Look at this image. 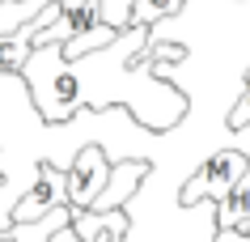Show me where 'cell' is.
Segmentation results:
<instances>
[{
    "label": "cell",
    "mask_w": 250,
    "mask_h": 242,
    "mask_svg": "<svg viewBox=\"0 0 250 242\" xmlns=\"http://www.w3.org/2000/svg\"><path fill=\"white\" fill-rule=\"evenodd\" d=\"M34 34H39L34 22H26L13 34H0V72H26L30 55H34Z\"/></svg>",
    "instance_id": "8"
},
{
    "label": "cell",
    "mask_w": 250,
    "mask_h": 242,
    "mask_svg": "<svg viewBox=\"0 0 250 242\" xmlns=\"http://www.w3.org/2000/svg\"><path fill=\"white\" fill-rule=\"evenodd\" d=\"M102 26V0H64L60 4V22L47 26L34 39V47H47V43H68L77 34H89V30Z\"/></svg>",
    "instance_id": "4"
},
{
    "label": "cell",
    "mask_w": 250,
    "mask_h": 242,
    "mask_svg": "<svg viewBox=\"0 0 250 242\" xmlns=\"http://www.w3.org/2000/svg\"><path fill=\"white\" fill-rule=\"evenodd\" d=\"M72 229L85 242H123L127 229H132V221H127L123 208H110V213H93V208L81 213V208H72Z\"/></svg>",
    "instance_id": "6"
},
{
    "label": "cell",
    "mask_w": 250,
    "mask_h": 242,
    "mask_svg": "<svg viewBox=\"0 0 250 242\" xmlns=\"http://www.w3.org/2000/svg\"><path fill=\"white\" fill-rule=\"evenodd\" d=\"M148 161L140 157H123L115 161V175H110V183H106V191L98 196V204H93V213H110V208H123V204L132 200L136 191H140V183L148 178Z\"/></svg>",
    "instance_id": "5"
},
{
    "label": "cell",
    "mask_w": 250,
    "mask_h": 242,
    "mask_svg": "<svg viewBox=\"0 0 250 242\" xmlns=\"http://www.w3.org/2000/svg\"><path fill=\"white\" fill-rule=\"evenodd\" d=\"M0 187H4V170H0Z\"/></svg>",
    "instance_id": "14"
},
{
    "label": "cell",
    "mask_w": 250,
    "mask_h": 242,
    "mask_svg": "<svg viewBox=\"0 0 250 242\" xmlns=\"http://www.w3.org/2000/svg\"><path fill=\"white\" fill-rule=\"evenodd\" d=\"M0 242H17V238H13V234H9V229H4V234H0Z\"/></svg>",
    "instance_id": "13"
},
{
    "label": "cell",
    "mask_w": 250,
    "mask_h": 242,
    "mask_svg": "<svg viewBox=\"0 0 250 242\" xmlns=\"http://www.w3.org/2000/svg\"><path fill=\"white\" fill-rule=\"evenodd\" d=\"M212 242H250V229H212Z\"/></svg>",
    "instance_id": "12"
},
{
    "label": "cell",
    "mask_w": 250,
    "mask_h": 242,
    "mask_svg": "<svg viewBox=\"0 0 250 242\" xmlns=\"http://www.w3.org/2000/svg\"><path fill=\"white\" fill-rule=\"evenodd\" d=\"M229 132H242V128H250V68H246V77H242V85H237V98H233V107H229Z\"/></svg>",
    "instance_id": "10"
},
{
    "label": "cell",
    "mask_w": 250,
    "mask_h": 242,
    "mask_svg": "<svg viewBox=\"0 0 250 242\" xmlns=\"http://www.w3.org/2000/svg\"><path fill=\"white\" fill-rule=\"evenodd\" d=\"M246 170H250V153L246 149H212V157H204V166H195V175L178 187V208L221 204Z\"/></svg>",
    "instance_id": "1"
},
{
    "label": "cell",
    "mask_w": 250,
    "mask_h": 242,
    "mask_svg": "<svg viewBox=\"0 0 250 242\" xmlns=\"http://www.w3.org/2000/svg\"><path fill=\"white\" fill-rule=\"evenodd\" d=\"M216 229H250V170L216 204Z\"/></svg>",
    "instance_id": "7"
},
{
    "label": "cell",
    "mask_w": 250,
    "mask_h": 242,
    "mask_svg": "<svg viewBox=\"0 0 250 242\" xmlns=\"http://www.w3.org/2000/svg\"><path fill=\"white\" fill-rule=\"evenodd\" d=\"M115 39H119V30L102 22V26L89 30V34H77V39H68V43H64V55H68V60H81V55H89V51H102V47H110Z\"/></svg>",
    "instance_id": "9"
},
{
    "label": "cell",
    "mask_w": 250,
    "mask_h": 242,
    "mask_svg": "<svg viewBox=\"0 0 250 242\" xmlns=\"http://www.w3.org/2000/svg\"><path fill=\"white\" fill-rule=\"evenodd\" d=\"M132 9H136V0H102V22L115 30H127L132 26Z\"/></svg>",
    "instance_id": "11"
},
{
    "label": "cell",
    "mask_w": 250,
    "mask_h": 242,
    "mask_svg": "<svg viewBox=\"0 0 250 242\" xmlns=\"http://www.w3.org/2000/svg\"><path fill=\"white\" fill-rule=\"evenodd\" d=\"M68 204V170L64 166H55V161H42L39 175H34V183H30L26 191H21V200L13 204V213H9V225H21V221H42L47 213H55V208H64ZM72 208V204H68Z\"/></svg>",
    "instance_id": "3"
},
{
    "label": "cell",
    "mask_w": 250,
    "mask_h": 242,
    "mask_svg": "<svg viewBox=\"0 0 250 242\" xmlns=\"http://www.w3.org/2000/svg\"><path fill=\"white\" fill-rule=\"evenodd\" d=\"M110 175H115V161H110V153H106L98 140H89V145L77 149V157H72V166H68V204L72 208H93L98 204V196L106 191V183H110Z\"/></svg>",
    "instance_id": "2"
}]
</instances>
